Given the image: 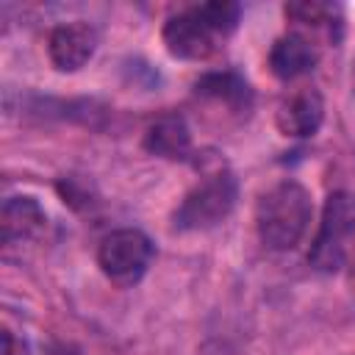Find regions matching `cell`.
Wrapping results in <instances>:
<instances>
[{"instance_id": "1", "label": "cell", "mask_w": 355, "mask_h": 355, "mask_svg": "<svg viewBox=\"0 0 355 355\" xmlns=\"http://www.w3.org/2000/svg\"><path fill=\"white\" fill-rule=\"evenodd\" d=\"M239 3L211 0L172 14L164 22L161 39L166 53L178 61H208L219 47H225L230 33L239 28Z\"/></svg>"}, {"instance_id": "2", "label": "cell", "mask_w": 355, "mask_h": 355, "mask_svg": "<svg viewBox=\"0 0 355 355\" xmlns=\"http://www.w3.org/2000/svg\"><path fill=\"white\" fill-rule=\"evenodd\" d=\"M313 216L311 191L300 180H280L269 186L255 205V230L266 250L288 252L308 233Z\"/></svg>"}, {"instance_id": "3", "label": "cell", "mask_w": 355, "mask_h": 355, "mask_svg": "<svg viewBox=\"0 0 355 355\" xmlns=\"http://www.w3.org/2000/svg\"><path fill=\"white\" fill-rule=\"evenodd\" d=\"M239 200V180L227 169H216L205 175L197 186H191L172 214V227L178 233L211 230L222 225Z\"/></svg>"}, {"instance_id": "4", "label": "cell", "mask_w": 355, "mask_h": 355, "mask_svg": "<svg viewBox=\"0 0 355 355\" xmlns=\"http://www.w3.org/2000/svg\"><path fill=\"white\" fill-rule=\"evenodd\" d=\"M355 239V194L352 191H333L324 200L319 233L311 244L308 263L316 272H338L347 261L349 241Z\"/></svg>"}, {"instance_id": "5", "label": "cell", "mask_w": 355, "mask_h": 355, "mask_svg": "<svg viewBox=\"0 0 355 355\" xmlns=\"http://www.w3.org/2000/svg\"><path fill=\"white\" fill-rule=\"evenodd\" d=\"M153 255H155V247L144 230L116 227L108 236H103L97 247V266L114 286L130 288L147 275Z\"/></svg>"}, {"instance_id": "6", "label": "cell", "mask_w": 355, "mask_h": 355, "mask_svg": "<svg viewBox=\"0 0 355 355\" xmlns=\"http://www.w3.org/2000/svg\"><path fill=\"white\" fill-rule=\"evenodd\" d=\"M97 42H100V36H97L94 25H89L83 19L61 22L47 36L50 64L58 72H78L92 61V55L97 50Z\"/></svg>"}, {"instance_id": "7", "label": "cell", "mask_w": 355, "mask_h": 355, "mask_svg": "<svg viewBox=\"0 0 355 355\" xmlns=\"http://www.w3.org/2000/svg\"><path fill=\"white\" fill-rule=\"evenodd\" d=\"M275 119H277V128H280L283 136L308 139L324 122V100L313 86H302V89L291 92L277 105V116Z\"/></svg>"}, {"instance_id": "8", "label": "cell", "mask_w": 355, "mask_h": 355, "mask_svg": "<svg viewBox=\"0 0 355 355\" xmlns=\"http://www.w3.org/2000/svg\"><path fill=\"white\" fill-rule=\"evenodd\" d=\"M47 230V211L31 194H14L3 202L0 211V236L3 244H22L33 241Z\"/></svg>"}, {"instance_id": "9", "label": "cell", "mask_w": 355, "mask_h": 355, "mask_svg": "<svg viewBox=\"0 0 355 355\" xmlns=\"http://www.w3.org/2000/svg\"><path fill=\"white\" fill-rule=\"evenodd\" d=\"M144 150L150 155H158L166 161H186L191 155L189 122L175 111L155 116L144 130Z\"/></svg>"}, {"instance_id": "10", "label": "cell", "mask_w": 355, "mask_h": 355, "mask_svg": "<svg viewBox=\"0 0 355 355\" xmlns=\"http://www.w3.org/2000/svg\"><path fill=\"white\" fill-rule=\"evenodd\" d=\"M316 61H319L316 47L311 44L308 36H302L297 31L277 36L269 50V69L280 80H297V78L308 75L316 67Z\"/></svg>"}, {"instance_id": "11", "label": "cell", "mask_w": 355, "mask_h": 355, "mask_svg": "<svg viewBox=\"0 0 355 355\" xmlns=\"http://www.w3.org/2000/svg\"><path fill=\"white\" fill-rule=\"evenodd\" d=\"M194 92L205 100L222 103L233 111H247L252 105V89L247 83L244 75H239L236 69H214L197 78Z\"/></svg>"}, {"instance_id": "12", "label": "cell", "mask_w": 355, "mask_h": 355, "mask_svg": "<svg viewBox=\"0 0 355 355\" xmlns=\"http://www.w3.org/2000/svg\"><path fill=\"white\" fill-rule=\"evenodd\" d=\"M333 14H336V6H327V3H288L286 6V17L305 22V25H333Z\"/></svg>"}, {"instance_id": "13", "label": "cell", "mask_w": 355, "mask_h": 355, "mask_svg": "<svg viewBox=\"0 0 355 355\" xmlns=\"http://www.w3.org/2000/svg\"><path fill=\"white\" fill-rule=\"evenodd\" d=\"M0 355H31V347L22 336H17L14 330L3 327L0 333Z\"/></svg>"}]
</instances>
